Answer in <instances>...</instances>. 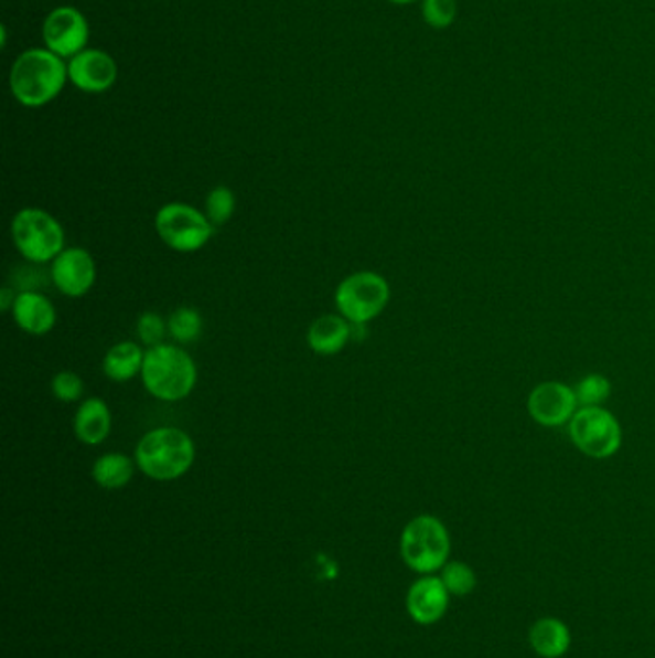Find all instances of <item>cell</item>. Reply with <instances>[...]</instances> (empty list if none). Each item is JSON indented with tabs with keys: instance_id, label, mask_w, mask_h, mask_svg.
<instances>
[{
	"instance_id": "6da1fadb",
	"label": "cell",
	"mask_w": 655,
	"mask_h": 658,
	"mask_svg": "<svg viewBox=\"0 0 655 658\" xmlns=\"http://www.w3.org/2000/svg\"><path fill=\"white\" fill-rule=\"evenodd\" d=\"M196 447L185 429L160 426L142 435L135 447L137 468L154 481H173L193 468Z\"/></svg>"
},
{
	"instance_id": "7a4b0ae2",
	"label": "cell",
	"mask_w": 655,
	"mask_h": 658,
	"mask_svg": "<svg viewBox=\"0 0 655 658\" xmlns=\"http://www.w3.org/2000/svg\"><path fill=\"white\" fill-rule=\"evenodd\" d=\"M67 79L66 64L49 49L25 51L10 70L12 95L28 108L49 105L62 93Z\"/></svg>"
},
{
	"instance_id": "3957f363",
	"label": "cell",
	"mask_w": 655,
	"mask_h": 658,
	"mask_svg": "<svg viewBox=\"0 0 655 658\" xmlns=\"http://www.w3.org/2000/svg\"><path fill=\"white\" fill-rule=\"evenodd\" d=\"M141 380L150 396L162 403H179L193 393L198 370L181 344L162 343L147 349Z\"/></svg>"
},
{
	"instance_id": "277c9868",
	"label": "cell",
	"mask_w": 655,
	"mask_h": 658,
	"mask_svg": "<svg viewBox=\"0 0 655 658\" xmlns=\"http://www.w3.org/2000/svg\"><path fill=\"white\" fill-rule=\"evenodd\" d=\"M452 541L447 526L432 514L410 520L400 535V554L408 569L421 576L442 570L450 556Z\"/></svg>"
},
{
	"instance_id": "5b68a950",
	"label": "cell",
	"mask_w": 655,
	"mask_h": 658,
	"mask_svg": "<svg viewBox=\"0 0 655 658\" xmlns=\"http://www.w3.org/2000/svg\"><path fill=\"white\" fill-rule=\"evenodd\" d=\"M10 235L18 253L31 264L53 263L66 248V232L46 210L28 206L15 212Z\"/></svg>"
},
{
	"instance_id": "8992f818",
	"label": "cell",
	"mask_w": 655,
	"mask_h": 658,
	"mask_svg": "<svg viewBox=\"0 0 655 658\" xmlns=\"http://www.w3.org/2000/svg\"><path fill=\"white\" fill-rule=\"evenodd\" d=\"M154 230L175 253H196L208 245L216 227L193 204L175 201L158 209Z\"/></svg>"
},
{
	"instance_id": "52a82bcc",
	"label": "cell",
	"mask_w": 655,
	"mask_h": 658,
	"mask_svg": "<svg viewBox=\"0 0 655 658\" xmlns=\"http://www.w3.org/2000/svg\"><path fill=\"white\" fill-rule=\"evenodd\" d=\"M388 300L390 285L387 279L369 269L344 277L335 291L336 310L351 323L373 322L385 312Z\"/></svg>"
},
{
	"instance_id": "ba28073f",
	"label": "cell",
	"mask_w": 655,
	"mask_h": 658,
	"mask_svg": "<svg viewBox=\"0 0 655 658\" xmlns=\"http://www.w3.org/2000/svg\"><path fill=\"white\" fill-rule=\"evenodd\" d=\"M569 437L582 455L610 458L623 442L618 418L602 406H582L569 422Z\"/></svg>"
},
{
	"instance_id": "9c48e42d",
	"label": "cell",
	"mask_w": 655,
	"mask_h": 658,
	"mask_svg": "<svg viewBox=\"0 0 655 658\" xmlns=\"http://www.w3.org/2000/svg\"><path fill=\"white\" fill-rule=\"evenodd\" d=\"M43 39L51 53L60 59H74L85 51L89 41V23L77 8H54L43 23Z\"/></svg>"
},
{
	"instance_id": "30bf717a",
	"label": "cell",
	"mask_w": 655,
	"mask_h": 658,
	"mask_svg": "<svg viewBox=\"0 0 655 658\" xmlns=\"http://www.w3.org/2000/svg\"><path fill=\"white\" fill-rule=\"evenodd\" d=\"M51 279L62 295L79 299L97 282V263L87 248L66 247L53 261Z\"/></svg>"
},
{
	"instance_id": "8fae6325",
	"label": "cell",
	"mask_w": 655,
	"mask_h": 658,
	"mask_svg": "<svg viewBox=\"0 0 655 658\" xmlns=\"http://www.w3.org/2000/svg\"><path fill=\"white\" fill-rule=\"evenodd\" d=\"M577 395L566 383L544 382L530 391L527 408L536 424L559 427L571 422L577 412Z\"/></svg>"
},
{
	"instance_id": "7c38bea8",
	"label": "cell",
	"mask_w": 655,
	"mask_h": 658,
	"mask_svg": "<svg viewBox=\"0 0 655 658\" xmlns=\"http://www.w3.org/2000/svg\"><path fill=\"white\" fill-rule=\"evenodd\" d=\"M67 75L69 82L83 93H105L116 83L118 66L105 51L85 49L83 53L69 59Z\"/></svg>"
},
{
	"instance_id": "4fadbf2b",
	"label": "cell",
	"mask_w": 655,
	"mask_h": 658,
	"mask_svg": "<svg viewBox=\"0 0 655 658\" xmlns=\"http://www.w3.org/2000/svg\"><path fill=\"white\" fill-rule=\"evenodd\" d=\"M450 606V593L442 584L440 576L419 577L411 584L406 595V608L411 616V620L421 624V626H431L442 620Z\"/></svg>"
},
{
	"instance_id": "5bb4252c",
	"label": "cell",
	"mask_w": 655,
	"mask_h": 658,
	"mask_svg": "<svg viewBox=\"0 0 655 658\" xmlns=\"http://www.w3.org/2000/svg\"><path fill=\"white\" fill-rule=\"evenodd\" d=\"M12 318L15 326L30 336H46L56 326V308L43 293L20 291L15 297Z\"/></svg>"
},
{
	"instance_id": "9a60e30c",
	"label": "cell",
	"mask_w": 655,
	"mask_h": 658,
	"mask_svg": "<svg viewBox=\"0 0 655 658\" xmlns=\"http://www.w3.org/2000/svg\"><path fill=\"white\" fill-rule=\"evenodd\" d=\"M112 432V412L105 399L89 396L85 399L74 416V434L83 445H100Z\"/></svg>"
},
{
	"instance_id": "2e32d148",
	"label": "cell",
	"mask_w": 655,
	"mask_h": 658,
	"mask_svg": "<svg viewBox=\"0 0 655 658\" xmlns=\"http://www.w3.org/2000/svg\"><path fill=\"white\" fill-rule=\"evenodd\" d=\"M308 347L320 357H333L346 349L352 339V323L341 315L320 316L308 329Z\"/></svg>"
},
{
	"instance_id": "e0dca14e",
	"label": "cell",
	"mask_w": 655,
	"mask_h": 658,
	"mask_svg": "<svg viewBox=\"0 0 655 658\" xmlns=\"http://www.w3.org/2000/svg\"><path fill=\"white\" fill-rule=\"evenodd\" d=\"M571 629L566 622L546 616L533 624L529 629V644L540 658H561L571 647Z\"/></svg>"
},
{
	"instance_id": "ac0fdd59",
	"label": "cell",
	"mask_w": 655,
	"mask_h": 658,
	"mask_svg": "<svg viewBox=\"0 0 655 658\" xmlns=\"http://www.w3.org/2000/svg\"><path fill=\"white\" fill-rule=\"evenodd\" d=\"M144 354L147 351H142L141 344L135 341H119L106 352L103 359V372L112 382H131L133 378L141 375Z\"/></svg>"
},
{
	"instance_id": "d6986e66",
	"label": "cell",
	"mask_w": 655,
	"mask_h": 658,
	"mask_svg": "<svg viewBox=\"0 0 655 658\" xmlns=\"http://www.w3.org/2000/svg\"><path fill=\"white\" fill-rule=\"evenodd\" d=\"M135 468H137L135 458H129L121 453H106L95 460L90 476L98 487L112 491V489L126 487L133 479Z\"/></svg>"
},
{
	"instance_id": "ffe728a7",
	"label": "cell",
	"mask_w": 655,
	"mask_h": 658,
	"mask_svg": "<svg viewBox=\"0 0 655 658\" xmlns=\"http://www.w3.org/2000/svg\"><path fill=\"white\" fill-rule=\"evenodd\" d=\"M204 328L201 312L193 307H179L168 318V333L178 344H191L198 341Z\"/></svg>"
},
{
	"instance_id": "44dd1931",
	"label": "cell",
	"mask_w": 655,
	"mask_h": 658,
	"mask_svg": "<svg viewBox=\"0 0 655 658\" xmlns=\"http://www.w3.org/2000/svg\"><path fill=\"white\" fill-rule=\"evenodd\" d=\"M440 580L448 593L454 597H465L475 592L476 574L465 562L448 561L440 570Z\"/></svg>"
},
{
	"instance_id": "7402d4cb",
	"label": "cell",
	"mask_w": 655,
	"mask_h": 658,
	"mask_svg": "<svg viewBox=\"0 0 655 658\" xmlns=\"http://www.w3.org/2000/svg\"><path fill=\"white\" fill-rule=\"evenodd\" d=\"M204 214L208 216L210 222L214 227H222L232 220L237 209V197L227 185H216L210 191L206 197V204H204Z\"/></svg>"
},
{
	"instance_id": "603a6c76",
	"label": "cell",
	"mask_w": 655,
	"mask_h": 658,
	"mask_svg": "<svg viewBox=\"0 0 655 658\" xmlns=\"http://www.w3.org/2000/svg\"><path fill=\"white\" fill-rule=\"evenodd\" d=\"M610 380L602 374H589L587 378H582L575 388L577 401L582 406H600L610 396Z\"/></svg>"
},
{
	"instance_id": "cb8c5ba5",
	"label": "cell",
	"mask_w": 655,
	"mask_h": 658,
	"mask_svg": "<svg viewBox=\"0 0 655 658\" xmlns=\"http://www.w3.org/2000/svg\"><path fill=\"white\" fill-rule=\"evenodd\" d=\"M423 20L432 30H447L455 22L458 2L455 0H423Z\"/></svg>"
},
{
	"instance_id": "d4e9b609",
	"label": "cell",
	"mask_w": 655,
	"mask_h": 658,
	"mask_svg": "<svg viewBox=\"0 0 655 658\" xmlns=\"http://www.w3.org/2000/svg\"><path fill=\"white\" fill-rule=\"evenodd\" d=\"M168 336V322L158 312H142L137 320V337L147 349L164 343Z\"/></svg>"
},
{
	"instance_id": "484cf974",
	"label": "cell",
	"mask_w": 655,
	"mask_h": 658,
	"mask_svg": "<svg viewBox=\"0 0 655 658\" xmlns=\"http://www.w3.org/2000/svg\"><path fill=\"white\" fill-rule=\"evenodd\" d=\"M51 390H53L54 399L60 403H75L82 399L85 383L77 372L62 370L58 374H54Z\"/></svg>"
},
{
	"instance_id": "4316f807",
	"label": "cell",
	"mask_w": 655,
	"mask_h": 658,
	"mask_svg": "<svg viewBox=\"0 0 655 658\" xmlns=\"http://www.w3.org/2000/svg\"><path fill=\"white\" fill-rule=\"evenodd\" d=\"M15 297H18V293L12 287H2V291H0V310L2 312H12Z\"/></svg>"
},
{
	"instance_id": "83f0119b",
	"label": "cell",
	"mask_w": 655,
	"mask_h": 658,
	"mask_svg": "<svg viewBox=\"0 0 655 658\" xmlns=\"http://www.w3.org/2000/svg\"><path fill=\"white\" fill-rule=\"evenodd\" d=\"M388 2H393V4H400V7H404V4H411V2H416V0H388Z\"/></svg>"
}]
</instances>
